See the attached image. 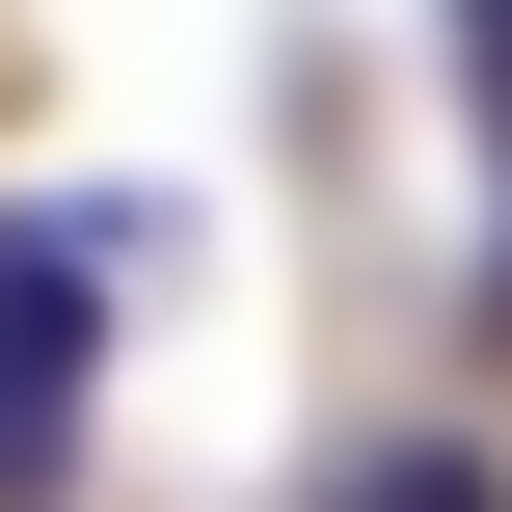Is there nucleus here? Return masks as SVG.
Masks as SVG:
<instances>
[{"label":"nucleus","mask_w":512,"mask_h":512,"mask_svg":"<svg viewBox=\"0 0 512 512\" xmlns=\"http://www.w3.org/2000/svg\"><path fill=\"white\" fill-rule=\"evenodd\" d=\"M108 270H135V216H81V189H27V216H0V512H81V405H108Z\"/></svg>","instance_id":"1"},{"label":"nucleus","mask_w":512,"mask_h":512,"mask_svg":"<svg viewBox=\"0 0 512 512\" xmlns=\"http://www.w3.org/2000/svg\"><path fill=\"white\" fill-rule=\"evenodd\" d=\"M297 512H512V459H486V432H432V405H405V432H351V459H324Z\"/></svg>","instance_id":"2"}]
</instances>
